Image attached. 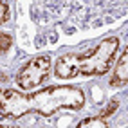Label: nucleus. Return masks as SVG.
I'll list each match as a JSON object with an SVG mask.
<instances>
[{
	"instance_id": "7ed1b4c3",
	"label": "nucleus",
	"mask_w": 128,
	"mask_h": 128,
	"mask_svg": "<svg viewBox=\"0 0 128 128\" xmlns=\"http://www.w3.org/2000/svg\"><path fill=\"white\" fill-rule=\"evenodd\" d=\"M119 47H121V40L117 36H106L87 50L65 52L56 58L54 76L58 80L105 76L112 69Z\"/></svg>"
},
{
	"instance_id": "6e6552de",
	"label": "nucleus",
	"mask_w": 128,
	"mask_h": 128,
	"mask_svg": "<svg viewBox=\"0 0 128 128\" xmlns=\"http://www.w3.org/2000/svg\"><path fill=\"white\" fill-rule=\"evenodd\" d=\"M11 18V9H9V4L6 0H0V25H4L7 20Z\"/></svg>"
},
{
	"instance_id": "0eeeda50",
	"label": "nucleus",
	"mask_w": 128,
	"mask_h": 128,
	"mask_svg": "<svg viewBox=\"0 0 128 128\" xmlns=\"http://www.w3.org/2000/svg\"><path fill=\"white\" fill-rule=\"evenodd\" d=\"M11 45H13V38H11V34H7V32L0 31V54L7 52V50L11 49Z\"/></svg>"
},
{
	"instance_id": "f257e3e1",
	"label": "nucleus",
	"mask_w": 128,
	"mask_h": 128,
	"mask_svg": "<svg viewBox=\"0 0 128 128\" xmlns=\"http://www.w3.org/2000/svg\"><path fill=\"white\" fill-rule=\"evenodd\" d=\"M128 0H34L36 24L72 25V31L94 29L112 24L126 14Z\"/></svg>"
},
{
	"instance_id": "f03ea898",
	"label": "nucleus",
	"mask_w": 128,
	"mask_h": 128,
	"mask_svg": "<svg viewBox=\"0 0 128 128\" xmlns=\"http://www.w3.org/2000/svg\"><path fill=\"white\" fill-rule=\"evenodd\" d=\"M85 92L76 85H49L34 92H18L0 87V116L20 119L29 114L50 117L60 110H81Z\"/></svg>"
},
{
	"instance_id": "20e7f679",
	"label": "nucleus",
	"mask_w": 128,
	"mask_h": 128,
	"mask_svg": "<svg viewBox=\"0 0 128 128\" xmlns=\"http://www.w3.org/2000/svg\"><path fill=\"white\" fill-rule=\"evenodd\" d=\"M50 65H52V62H50L49 54L31 58L16 72V78H14L16 87L24 92H29L32 88L40 87V85H44L47 81V78L50 76Z\"/></svg>"
},
{
	"instance_id": "423d86ee",
	"label": "nucleus",
	"mask_w": 128,
	"mask_h": 128,
	"mask_svg": "<svg viewBox=\"0 0 128 128\" xmlns=\"http://www.w3.org/2000/svg\"><path fill=\"white\" fill-rule=\"evenodd\" d=\"M108 121H105V117L101 116H88L81 119L78 123V128H108Z\"/></svg>"
},
{
	"instance_id": "39448f33",
	"label": "nucleus",
	"mask_w": 128,
	"mask_h": 128,
	"mask_svg": "<svg viewBox=\"0 0 128 128\" xmlns=\"http://www.w3.org/2000/svg\"><path fill=\"white\" fill-rule=\"evenodd\" d=\"M114 63H116V67H114L112 78H110V87L123 88L128 85V50L126 49L121 52V56Z\"/></svg>"
}]
</instances>
